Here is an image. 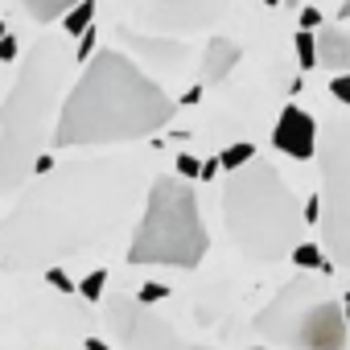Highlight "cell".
I'll list each match as a JSON object with an SVG mask.
<instances>
[{
    "mask_svg": "<svg viewBox=\"0 0 350 350\" xmlns=\"http://www.w3.org/2000/svg\"><path fill=\"white\" fill-rule=\"evenodd\" d=\"M140 198V169L128 161H70L29 186L13 202L0 243L5 268L54 264L58 256H79L124 227Z\"/></svg>",
    "mask_w": 350,
    "mask_h": 350,
    "instance_id": "1",
    "label": "cell"
},
{
    "mask_svg": "<svg viewBox=\"0 0 350 350\" xmlns=\"http://www.w3.org/2000/svg\"><path fill=\"white\" fill-rule=\"evenodd\" d=\"M178 103H173L128 54L103 50L95 54L70 95L62 99L54 144L58 148H91V144H124L157 136Z\"/></svg>",
    "mask_w": 350,
    "mask_h": 350,
    "instance_id": "2",
    "label": "cell"
},
{
    "mask_svg": "<svg viewBox=\"0 0 350 350\" xmlns=\"http://www.w3.org/2000/svg\"><path fill=\"white\" fill-rule=\"evenodd\" d=\"M62 83H66L62 42L42 38L29 50V58L21 62V70L5 95V107H0V190L5 194H17L25 173H33Z\"/></svg>",
    "mask_w": 350,
    "mask_h": 350,
    "instance_id": "3",
    "label": "cell"
},
{
    "mask_svg": "<svg viewBox=\"0 0 350 350\" xmlns=\"http://www.w3.org/2000/svg\"><path fill=\"white\" fill-rule=\"evenodd\" d=\"M223 223L231 243L252 264H276L293 256L297 227L305 223L293 190L276 173L272 161H252L223 182Z\"/></svg>",
    "mask_w": 350,
    "mask_h": 350,
    "instance_id": "4",
    "label": "cell"
},
{
    "mask_svg": "<svg viewBox=\"0 0 350 350\" xmlns=\"http://www.w3.org/2000/svg\"><path fill=\"white\" fill-rule=\"evenodd\" d=\"M211 252V231L198 211V194L186 178H157L148 186L144 219L132 235V264H169V268H198Z\"/></svg>",
    "mask_w": 350,
    "mask_h": 350,
    "instance_id": "5",
    "label": "cell"
},
{
    "mask_svg": "<svg viewBox=\"0 0 350 350\" xmlns=\"http://www.w3.org/2000/svg\"><path fill=\"white\" fill-rule=\"evenodd\" d=\"M256 329L272 346H297V350H346V301H338L325 284L313 276L288 280L268 309H260Z\"/></svg>",
    "mask_w": 350,
    "mask_h": 350,
    "instance_id": "6",
    "label": "cell"
},
{
    "mask_svg": "<svg viewBox=\"0 0 350 350\" xmlns=\"http://www.w3.org/2000/svg\"><path fill=\"white\" fill-rule=\"evenodd\" d=\"M317 169H321V235L329 260L350 268V120H334L321 128L317 140Z\"/></svg>",
    "mask_w": 350,
    "mask_h": 350,
    "instance_id": "7",
    "label": "cell"
},
{
    "mask_svg": "<svg viewBox=\"0 0 350 350\" xmlns=\"http://www.w3.org/2000/svg\"><path fill=\"white\" fill-rule=\"evenodd\" d=\"M107 321H111V329L120 334V342L128 346V350H190V346H182V338L173 334L165 321H157L152 313H148V305L144 301H128V297H116L111 305H107Z\"/></svg>",
    "mask_w": 350,
    "mask_h": 350,
    "instance_id": "8",
    "label": "cell"
},
{
    "mask_svg": "<svg viewBox=\"0 0 350 350\" xmlns=\"http://www.w3.org/2000/svg\"><path fill=\"white\" fill-rule=\"evenodd\" d=\"M231 0H152L144 9V21L157 33H190V29H206L227 13Z\"/></svg>",
    "mask_w": 350,
    "mask_h": 350,
    "instance_id": "9",
    "label": "cell"
},
{
    "mask_svg": "<svg viewBox=\"0 0 350 350\" xmlns=\"http://www.w3.org/2000/svg\"><path fill=\"white\" fill-rule=\"evenodd\" d=\"M317 140H321V128L313 124V116L301 111L297 103H288V107L280 111L276 128H272L276 152H284V157H293V161H309V157H317Z\"/></svg>",
    "mask_w": 350,
    "mask_h": 350,
    "instance_id": "10",
    "label": "cell"
},
{
    "mask_svg": "<svg viewBox=\"0 0 350 350\" xmlns=\"http://www.w3.org/2000/svg\"><path fill=\"white\" fill-rule=\"evenodd\" d=\"M239 58H243V50L231 38H211L206 42V54H202V79L206 83H223L239 66Z\"/></svg>",
    "mask_w": 350,
    "mask_h": 350,
    "instance_id": "11",
    "label": "cell"
},
{
    "mask_svg": "<svg viewBox=\"0 0 350 350\" xmlns=\"http://www.w3.org/2000/svg\"><path fill=\"white\" fill-rule=\"evenodd\" d=\"M124 42H128L132 50H148L144 58H148V62H157V66H169V70H178V66L186 62V46L165 42V33H157V38H136V33H128V29H124Z\"/></svg>",
    "mask_w": 350,
    "mask_h": 350,
    "instance_id": "12",
    "label": "cell"
},
{
    "mask_svg": "<svg viewBox=\"0 0 350 350\" xmlns=\"http://www.w3.org/2000/svg\"><path fill=\"white\" fill-rule=\"evenodd\" d=\"M317 50H321V66L338 70V75H350V33H317Z\"/></svg>",
    "mask_w": 350,
    "mask_h": 350,
    "instance_id": "13",
    "label": "cell"
},
{
    "mask_svg": "<svg viewBox=\"0 0 350 350\" xmlns=\"http://www.w3.org/2000/svg\"><path fill=\"white\" fill-rule=\"evenodd\" d=\"M79 5V0H21V9L33 17V21H58V17H66L70 9Z\"/></svg>",
    "mask_w": 350,
    "mask_h": 350,
    "instance_id": "14",
    "label": "cell"
},
{
    "mask_svg": "<svg viewBox=\"0 0 350 350\" xmlns=\"http://www.w3.org/2000/svg\"><path fill=\"white\" fill-rule=\"evenodd\" d=\"M95 25V0H79V5L62 17V29H66V38H83L87 29Z\"/></svg>",
    "mask_w": 350,
    "mask_h": 350,
    "instance_id": "15",
    "label": "cell"
},
{
    "mask_svg": "<svg viewBox=\"0 0 350 350\" xmlns=\"http://www.w3.org/2000/svg\"><path fill=\"white\" fill-rule=\"evenodd\" d=\"M293 46H297V62H301V70H313V66H321V50H317V38H313V29H301Z\"/></svg>",
    "mask_w": 350,
    "mask_h": 350,
    "instance_id": "16",
    "label": "cell"
},
{
    "mask_svg": "<svg viewBox=\"0 0 350 350\" xmlns=\"http://www.w3.org/2000/svg\"><path fill=\"white\" fill-rule=\"evenodd\" d=\"M219 161H223V169H227V173H235V169H243V165H252V161H256V144H247V140L227 144V148L219 152Z\"/></svg>",
    "mask_w": 350,
    "mask_h": 350,
    "instance_id": "17",
    "label": "cell"
},
{
    "mask_svg": "<svg viewBox=\"0 0 350 350\" xmlns=\"http://www.w3.org/2000/svg\"><path fill=\"white\" fill-rule=\"evenodd\" d=\"M293 264H297V268H309V272H313V268H317V272H329V260L321 256L317 243H297V247H293Z\"/></svg>",
    "mask_w": 350,
    "mask_h": 350,
    "instance_id": "18",
    "label": "cell"
},
{
    "mask_svg": "<svg viewBox=\"0 0 350 350\" xmlns=\"http://www.w3.org/2000/svg\"><path fill=\"white\" fill-rule=\"evenodd\" d=\"M103 284H107V268H95V272H87V276H83L79 293H83L87 301H99V297H103Z\"/></svg>",
    "mask_w": 350,
    "mask_h": 350,
    "instance_id": "19",
    "label": "cell"
},
{
    "mask_svg": "<svg viewBox=\"0 0 350 350\" xmlns=\"http://www.w3.org/2000/svg\"><path fill=\"white\" fill-rule=\"evenodd\" d=\"M202 161L194 157V152H178V178H186V182H194V178H202Z\"/></svg>",
    "mask_w": 350,
    "mask_h": 350,
    "instance_id": "20",
    "label": "cell"
},
{
    "mask_svg": "<svg viewBox=\"0 0 350 350\" xmlns=\"http://www.w3.org/2000/svg\"><path fill=\"white\" fill-rule=\"evenodd\" d=\"M321 215H325V206H321V190H317V194L301 206V219H305L309 227H321Z\"/></svg>",
    "mask_w": 350,
    "mask_h": 350,
    "instance_id": "21",
    "label": "cell"
},
{
    "mask_svg": "<svg viewBox=\"0 0 350 350\" xmlns=\"http://www.w3.org/2000/svg\"><path fill=\"white\" fill-rule=\"evenodd\" d=\"M46 280H50L58 293H75V288H79V284H75V280H70V276L58 268V264H50V268H46Z\"/></svg>",
    "mask_w": 350,
    "mask_h": 350,
    "instance_id": "22",
    "label": "cell"
},
{
    "mask_svg": "<svg viewBox=\"0 0 350 350\" xmlns=\"http://www.w3.org/2000/svg\"><path fill=\"white\" fill-rule=\"evenodd\" d=\"M169 297V284H157V280H148L140 293H136V301H144V305H157V301H165Z\"/></svg>",
    "mask_w": 350,
    "mask_h": 350,
    "instance_id": "23",
    "label": "cell"
},
{
    "mask_svg": "<svg viewBox=\"0 0 350 350\" xmlns=\"http://www.w3.org/2000/svg\"><path fill=\"white\" fill-rule=\"evenodd\" d=\"M95 38H99V29H95V25L79 38V54H75L79 62H91V58H95Z\"/></svg>",
    "mask_w": 350,
    "mask_h": 350,
    "instance_id": "24",
    "label": "cell"
},
{
    "mask_svg": "<svg viewBox=\"0 0 350 350\" xmlns=\"http://www.w3.org/2000/svg\"><path fill=\"white\" fill-rule=\"evenodd\" d=\"M329 95H334L338 103H346V107H350V75H334V83H329Z\"/></svg>",
    "mask_w": 350,
    "mask_h": 350,
    "instance_id": "25",
    "label": "cell"
},
{
    "mask_svg": "<svg viewBox=\"0 0 350 350\" xmlns=\"http://www.w3.org/2000/svg\"><path fill=\"white\" fill-rule=\"evenodd\" d=\"M0 58H5V62L17 58V38H13V33H5V42H0Z\"/></svg>",
    "mask_w": 350,
    "mask_h": 350,
    "instance_id": "26",
    "label": "cell"
},
{
    "mask_svg": "<svg viewBox=\"0 0 350 350\" xmlns=\"http://www.w3.org/2000/svg\"><path fill=\"white\" fill-rule=\"evenodd\" d=\"M321 25V13L317 9H301V29H317Z\"/></svg>",
    "mask_w": 350,
    "mask_h": 350,
    "instance_id": "27",
    "label": "cell"
},
{
    "mask_svg": "<svg viewBox=\"0 0 350 350\" xmlns=\"http://www.w3.org/2000/svg\"><path fill=\"white\" fill-rule=\"evenodd\" d=\"M198 99H202V87H194V91H186V95H182V103H198Z\"/></svg>",
    "mask_w": 350,
    "mask_h": 350,
    "instance_id": "28",
    "label": "cell"
},
{
    "mask_svg": "<svg viewBox=\"0 0 350 350\" xmlns=\"http://www.w3.org/2000/svg\"><path fill=\"white\" fill-rule=\"evenodd\" d=\"M83 346H87V350H107V342H99V338H87Z\"/></svg>",
    "mask_w": 350,
    "mask_h": 350,
    "instance_id": "29",
    "label": "cell"
},
{
    "mask_svg": "<svg viewBox=\"0 0 350 350\" xmlns=\"http://www.w3.org/2000/svg\"><path fill=\"white\" fill-rule=\"evenodd\" d=\"M346 321H350V293H346Z\"/></svg>",
    "mask_w": 350,
    "mask_h": 350,
    "instance_id": "30",
    "label": "cell"
},
{
    "mask_svg": "<svg viewBox=\"0 0 350 350\" xmlns=\"http://www.w3.org/2000/svg\"><path fill=\"white\" fill-rule=\"evenodd\" d=\"M264 5H268V9H276V5H280V0H264Z\"/></svg>",
    "mask_w": 350,
    "mask_h": 350,
    "instance_id": "31",
    "label": "cell"
},
{
    "mask_svg": "<svg viewBox=\"0 0 350 350\" xmlns=\"http://www.w3.org/2000/svg\"><path fill=\"white\" fill-rule=\"evenodd\" d=\"M256 350H268V346H256Z\"/></svg>",
    "mask_w": 350,
    "mask_h": 350,
    "instance_id": "32",
    "label": "cell"
}]
</instances>
